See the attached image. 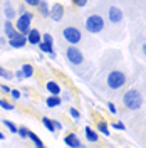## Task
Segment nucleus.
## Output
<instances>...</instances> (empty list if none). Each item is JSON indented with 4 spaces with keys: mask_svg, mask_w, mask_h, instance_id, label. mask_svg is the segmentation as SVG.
Wrapping results in <instances>:
<instances>
[{
    "mask_svg": "<svg viewBox=\"0 0 146 148\" xmlns=\"http://www.w3.org/2000/svg\"><path fill=\"white\" fill-rule=\"evenodd\" d=\"M143 103H145V98H143V94L138 91L136 88H131V89H128V91L123 94V104L129 111L141 110Z\"/></svg>",
    "mask_w": 146,
    "mask_h": 148,
    "instance_id": "nucleus-1",
    "label": "nucleus"
},
{
    "mask_svg": "<svg viewBox=\"0 0 146 148\" xmlns=\"http://www.w3.org/2000/svg\"><path fill=\"white\" fill-rule=\"evenodd\" d=\"M128 83V76L124 71H121V69H113L108 73V77H106V84H108V88L113 89V91H118L121 88H124Z\"/></svg>",
    "mask_w": 146,
    "mask_h": 148,
    "instance_id": "nucleus-2",
    "label": "nucleus"
},
{
    "mask_svg": "<svg viewBox=\"0 0 146 148\" xmlns=\"http://www.w3.org/2000/svg\"><path fill=\"white\" fill-rule=\"evenodd\" d=\"M84 27H86V30L89 34H99L106 27V20L99 14H91V15H87L86 20H84Z\"/></svg>",
    "mask_w": 146,
    "mask_h": 148,
    "instance_id": "nucleus-3",
    "label": "nucleus"
},
{
    "mask_svg": "<svg viewBox=\"0 0 146 148\" xmlns=\"http://www.w3.org/2000/svg\"><path fill=\"white\" fill-rule=\"evenodd\" d=\"M32 20H34V14L32 12H27L24 15H18L17 20L14 22V27H15V30H17L18 34L27 36L29 30L32 29Z\"/></svg>",
    "mask_w": 146,
    "mask_h": 148,
    "instance_id": "nucleus-4",
    "label": "nucleus"
},
{
    "mask_svg": "<svg viewBox=\"0 0 146 148\" xmlns=\"http://www.w3.org/2000/svg\"><path fill=\"white\" fill-rule=\"evenodd\" d=\"M62 37H64V40L69 46L77 47V44H81L82 40V32L74 25H67V27L62 29Z\"/></svg>",
    "mask_w": 146,
    "mask_h": 148,
    "instance_id": "nucleus-5",
    "label": "nucleus"
},
{
    "mask_svg": "<svg viewBox=\"0 0 146 148\" xmlns=\"http://www.w3.org/2000/svg\"><path fill=\"white\" fill-rule=\"evenodd\" d=\"M64 56H65V61H67L71 66H81L82 62H84V54H82V51L79 49V47L69 46L67 49H65Z\"/></svg>",
    "mask_w": 146,
    "mask_h": 148,
    "instance_id": "nucleus-6",
    "label": "nucleus"
},
{
    "mask_svg": "<svg viewBox=\"0 0 146 148\" xmlns=\"http://www.w3.org/2000/svg\"><path fill=\"white\" fill-rule=\"evenodd\" d=\"M7 44L12 49H22V47H25V44H27V37L18 34L17 30H15L10 37H7Z\"/></svg>",
    "mask_w": 146,
    "mask_h": 148,
    "instance_id": "nucleus-7",
    "label": "nucleus"
},
{
    "mask_svg": "<svg viewBox=\"0 0 146 148\" xmlns=\"http://www.w3.org/2000/svg\"><path fill=\"white\" fill-rule=\"evenodd\" d=\"M123 18H124V14H123V10L119 7H109V10H108V22L109 24L119 25L123 22Z\"/></svg>",
    "mask_w": 146,
    "mask_h": 148,
    "instance_id": "nucleus-8",
    "label": "nucleus"
},
{
    "mask_svg": "<svg viewBox=\"0 0 146 148\" xmlns=\"http://www.w3.org/2000/svg\"><path fill=\"white\" fill-rule=\"evenodd\" d=\"M64 15H65L64 5H62L61 2H54V3L50 5V17L49 18H52L54 22H61V20L64 18Z\"/></svg>",
    "mask_w": 146,
    "mask_h": 148,
    "instance_id": "nucleus-9",
    "label": "nucleus"
},
{
    "mask_svg": "<svg viewBox=\"0 0 146 148\" xmlns=\"http://www.w3.org/2000/svg\"><path fill=\"white\" fill-rule=\"evenodd\" d=\"M64 143L67 148H84L81 138L77 136V133H72V131H69L64 136Z\"/></svg>",
    "mask_w": 146,
    "mask_h": 148,
    "instance_id": "nucleus-10",
    "label": "nucleus"
},
{
    "mask_svg": "<svg viewBox=\"0 0 146 148\" xmlns=\"http://www.w3.org/2000/svg\"><path fill=\"white\" fill-rule=\"evenodd\" d=\"M27 44L29 46H39L40 42H42V34H40V30L35 27H32L30 30H29L27 36Z\"/></svg>",
    "mask_w": 146,
    "mask_h": 148,
    "instance_id": "nucleus-11",
    "label": "nucleus"
},
{
    "mask_svg": "<svg viewBox=\"0 0 146 148\" xmlns=\"http://www.w3.org/2000/svg\"><path fill=\"white\" fill-rule=\"evenodd\" d=\"M46 91L49 92V96H61L62 88H61V84L57 83V81L49 79V81H46Z\"/></svg>",
    "mask_w": 146,
    "mask_h": 148,
    "instance_id": "nucleus-12",
    "label": "nucleus"
},
{
    "mask_svg": "<svg viewBox=\"0 0 146 148\" xmlns=\"http://www.w3.org/2000/svg\"><path fill=\"white\" fill-rule=\"evenodd\" d=\"M3 15H5V20H10V22H15L18 17L17 9L10 3V2H5V9H3Z\"/></svg>",
    "mask_w": 146,
    "mask_h": 148,
    "instance_id": "nucleus-13",
    "label": "nucleus"
},
{
    "mask_svg": "<svg viewBox=\"0 0 146 148\" xmlns=\"http://www.w3.org/2000/svg\"><path fill=\"white\" fill-rule=\"evenodd\" d=\"M84 135H86V140L89 143H98L99 141V133L91 126H84Z\"/></svg>",
    "mask_w": 146,
    "mask_h": 148,
    "instance_id": "nucleus-14",
    "label": "nucleus"
},
{
    "mask_svg": "<svg viewBox=\"0 0 146 148\" xmlns=\"http://www.w3.org/2000/svg\"><path fill=\"white\" fill-rule=\"evenodd\" d=\"M37 12L40 14L42 18H49L50 17V3H49L47 0H42V2L39 3V7H37Z\"/></svg>",
    "mask_w": 146,
    "mask_h": 148,
    "instance_id": "nucleus-15",
    "label": "nucleus"
},
{
    "mask_svg": "<svg viewBox=\"0 0 146 148\" xmlns=\"http://www.w3.org/2000/svg\"><path fill=\"white\" fill-rule=\"evenodd\" d=\"M96 131H98L99 135H102V136H108V138L111 136V128H109V125H108V121H104V120L98 121Z\"/></svg>",
    "mask_w": 146,
    "mask_h": 148,
    "instance_id": "nucleus-16",
    "label": "nucleus"
},
{
    "mask_svg": "<svg viewBox=\"0 0 146 148\" xmlns=\"http://www.w3.org/2000/svg\"><path fill=\"white\" fill-rule=\"evenodd\" d=\"M61 104H62L61 96H47L46 98V106L47 108H50V110H54V108L61 106Z\"/></svg>",
    "mask_w": 146,
    "mask_h": 148,
    "instance_id": "nucleus-17",
    "label": "nucleus"
},
{
    "mask_svg": "<svg viewBox=\"0 0 146 148\" xmlns=\"http://www.w3.org/2000/svg\"><path fill=\"white\" fill-rule=\"evenodd\" d=\"M20 71L24 74V79H30L34 76V66L29 64V62H24V64L20 66Z\"/></svg>",
    "mask_w": 146,
    "mask_h": 148,
    "instance_id": "nucleus-18",
    "label": "nucleus"
},
{
    "mask_svg": "<svg viewBox=\"0 0 146 148\" xmlns=\"http://www.w3.org/2000/svg\"><path fill=\"white\" fill-rule=\"evenodd\" d=\"M42 125H44V128L47 130V131H50V133H55L57 130H55V126H54V120L52 118H49V116H42Z\"/></svg>",
    "mask_w": 146,
    "mask_h": 148,
    "instance_id": "nucleus-19",
    "label": "nucleus"
},
{
    "mask_svg": "<svg viewBox=\"0 0 146 148\" xmlns=\"http://www.w3.org/2000/svg\"><path fill=\"white\" fill-rule=\"evenodd\" d=\"M15 32V27H14V22H10V20H5V24H3V36L5 37H10L12 34Z\"/></svg>",
    "mask_w": 146,
    "mask_h": 148,
    "instance_id": "nucleus-20",
    "label": "nucleus"
},
{
    "mask_svg": "<svg viewBox=\"0 0 146 148\" xmlns=\"http://www.w3.org/2000/svg\"><path fill=\"white\" fill-rule=\"evenodd\" d=\"M42 42H44L47 47H50V49H55V47H54V37H52V34H49V32H44V34H42Z\"/></svg>",
    "mask_w": 146,
    "mask_h": 148,
    "instance_id": "nucleus-21",
    "label": "nucleus"
},
{
    "mask_svg": "<svg viewBox=\"0 0 146 148\" xmlns=\"http://www.w3.org/2000/svg\"><path fill=\"white\" fill-rule=\"evenodd\" d=\"M0 108H2L3 111H14L15 110L14 103H10L9 99H5V98H0Z\"/></svg>",
    "mask_w": 146,
    "mask_h": 148,
    "instance_id": "nucleus-22",
    "label": "nucleus"
},
{
    "mask_svg": "<svg viewBox=\"0 0 146 148\" xmlns=\"http://www.w3.org/2000/svg\"><path fill=\"white\" fill-rule=\"evenodd\" d=\"M3 126L9 130L10 133H14V135H17L18 133V126L14 123V121H10V120H3Z\"/></svg>",
    "mask_w": 146,
    "mask_h": 148,
    "instance_id": "nucleus-23",
    "label": "nucleus"
},
{
    "mask_svg": "<svg viewBox=\"0 0 146 148\" xmlns=\"http://www.w3.org/2000/svg\"><path fill=\"white\" fill-rule=\"evenodd\" d=\"M69 114H71V118H72L76 123H79V120H81V111L77 110V108L71 106V108H69Z\"/></svg>",
    "mask_w": 146,
    "mask_h": 148,
    "instance_id": "nucleus-24",
    "label": "nucleus"
},
{
    "mask_svg": "<svg viewBox=\"0 0 146 148\" xmlns=\"http://www.w3.org/2000/svg\"><path fill=\"white\" fill-rule=\"evenodd\" d=\"M61 99H62V103H71L72 101V92L69 91V89L62 91L61 92Z\"/></svg>",
    "mask_w": 146,
    "mask_h": 148,
    "instance_id": "nucleus-25",
    "label": "nucleus"
},
{
    "mask_svg": "<svg viewBox=\"0 0 146 148\" xmlns=\"http://www.w3.org/2000/svg\"><path fill=\"white\" fill-rule=\"evenodd\" d=\"M109 128L118 130V131H124V130H126V125H124L123 121H114V123H111L109 125Z\"/></svg>",
    "mask_w": 146,
    "mask_h": 148,
    "instance_id": "nucleus-26",
    "label": "nucleus"
},
{
    "mask_svg": "<svg viewBox=\"0 0 146 148\" xmlns=\"http://www.w3.org/2000/svg\"><path fill=\"white\" fill-rule=\"evenodd\" d=\"M20 138L27 140V135H29V128L27 126H18V133H17Z\"/></svg>",
    "mask_w": 146,
    "mask_h": 148,
    "instance_id": "nucleus-27",
    "label": "nucleus"
},
{
    "mask_svg": "<svg viewBox=\"0 0 146 148\" xmlns=\"http://www.w3.org/2000/svg\"><path fill=\"white\" fill-rule=\"evenodd\" d=\"M72 5L77 9H84V7H87V0H72Z\"/></svg>",
    "mask_w": 146,
    "mask_h": 148,
    "instance_id": "nucleus-28",
    "label": "nucleus"
},
{
    "mask_svg": "<svg viewBox=\"0 0 146 148\" xmlns=\"http://www.w3.org/2000/svg\"><path fill=\"white\" fill-rule=\"evenodd\" d=\"M2 79H5V81H14L15 77H14V71H9V69H5V73L2 76Z\"/></svg>",
    "mask_w": 146,
    "mask_h": 148,
    "instance_id": "nucleus-29",
    "label": "nucleus"
},
{
    "mask_svg": "<svg viewBox=\"0 0 146 148\" xmlns=\"http://www.w3.org/2000/svg\"><path fill=\"white\" fill-rule=\"evenodd\" d=\"M10 96H12L14 99H20V98H22V92H20V89H17V88H12Z\"/></svg>",
    "mask_w": 146,
    "mask_h": 148,
    "instance_id": "nucleus-30",
    "label": "nucleus"
},
{
    "mask_svg": "<svg viewBox=\"0 0 146 148\" xmlns=\"http://www.w3.org/2000/svg\"><path fill=\"white\" fill-rule=\"evenodd\" d=\"M39 3H40V0H25V2H24V5H25V7H39Z\"/></svg>",
    "mask_w": 146,
    "mask_h": 148,
    "instance_id": "nucleus-31",
    "label": "nucleus"
},
{
    "mask_svg": "<svg viewBox=\"0 0 146 148\" xmlns=\"http://www.w3.org/2000/svg\"><path fill=\"white\" fill-rule=\"evenodd\" d=\"M108 111H109L111 114H116V113H118V108H116V104H114L113 101L108 103Z\"/></svg>",
    "mask_w": 146,
    "mask_h": 148,
    "instance_id": "nucleus-32",
    "label": "nucleus"
},
{
    "mask_svg": "<svg viewBox=\"0 0 146 148\" xmlns=\"http://www.w3.org/2000/svg\"><path fill=\"white\" fill-rule=\"evenodd\" d=\"M27 12H29V10H27V7H25L24 3H20V5L17 7V14H18V15H24V14H27Z\"/></svg>",
    "mask_w": 146,
    "mask_h": 148,
    "instance_id": "nucleus-33",
    "label": "nucleus"
},
{
    "mask_svg": "<svg viewBox=\"0 0 146 148\" xmlns=\"http://www.w3.org/2000/svg\"><path fill=\"white\" fill-rule=\"evenodd\" d=\"M14 77H15V81H24V74H22V71H20V69L14 71Z\"/></svg>",
    "mask_w": 146,
    "mask_h": 148,
    "instance_id": "nucleus-34",
    "label": "nucleus"
},
{
    "mask_svg": "<svg viewBox=\"0 0 146 148\" xmlns=\"http://www.w3.org/2000/svg\"><path fill=\"white\" fill-rule=\"evenodd\" d=\"M0 91L2 92H5V94H10V91H12V88H9V86H7V84H0Z\"/></svg>",
    "mask_w": 146,
    "mask_h": 148,
    "instance_id": "nucleus-35",
    "label": "nucleus"
},
{
    "mask_svg": "<svg viewBox=\"0 0 146 148\" xmlns=\"http://www.w3.org/2000/svg\"><path fill=\"white\" fill-rule=\"evenodd\" d=\"M54 126H55V130H57V131H62V130H64L62 123H61V121H57V120H54Z\"/></svg>",
    "mask_w": 146,
    "mask_h": 148,
    "instance_id": "nucleus-36",
    "label": "nucleus"
},
{
    "mask_svg": "<svg viewBox=\"0 0 146 148\" xmlns=\"http://www.w3.org/2000/svg\"><path fill=\"white\" fill-rule=\"evenodd\" d=\"M20 92H22V96H25V98H29V89H27V88L20 89Z\"/></svg>",
    "mask_w": 146,
    "mask_h": 148,
    "instance_id": "nucleus-37",
    "label": "nucleus"
},
{
    "mask_svg": "<svg viewBox=\"0 0 146 148\" xmlns=\"http://www.w3.org/2000/svg\"><path fill=\"white\" fill-rule=\"evenodd\" d=\"M3 44H7V37L3 36V37H0V47L3 46Z\"/></svg>",
    "mask_w": 146,
    "mask_h": 148,
    "instance_id": "nucleus-38",
    "label": "nucleus"
},
{
    "mask_svg": "<svg viewBox=\"0 0 146 148\" xmlns=\"http://www.w3.org/2000/svg\"><path fill=\"white\" fill-rule=\"evenodd\" d=\"M141 51H143V54L146 56V42H143V46H141Z\"/></svg>",
    "mask_w": 146,
    "mask_h": 148,
    "instance_id": "nucleus-39",
    "label": "nucleus"
},
{
    "mask_svg": "<svg viewBox=\"0 0 146 148\" xmlns=\"http://www.w3.org/2000/svg\"><path fill=\"white\" fill-rule=\"evenodd\" d=\"M3 73H5V67H3V66H0V77L3 76Z\"/></svg>",
    "mask_w": 146,
    "mask_h": 148,
    "instance_id": "nucleus-40",
    "label": "nucleus"
},
{
    "mask_svg": "<svg viewBox=\"0 0 146 148\" xmlns=\"http://www.w3.org/2000/svg\"><path fill=\"white\" fill-rule=\"evenodd\" d=\"M2 140H5V135H3V133L0 131V141H2Z\"/></svg>",
    "mask_w": 146,
    "mask_h": 148,
    "instance_id": "nucleus-41",
    "label": "nucleus"
},
{
    "mask_svg": "<svg viewBox=\"0 0 146 148\" xmlns=\"http://www.w3.org/2000/svg\"><path fill=\"white\" fill-rule=\"evenodd\" d=\"M145 140H146V136H145Z\"/></svg>",
    "mask_w": 146,
    "mask_h": 148,
    "instance_id": "nucleus-42",
    "label": "nucleus"
},
{
    "mask_svg": "<svg viewBox=\"0 0 146 148\" xmlns=\"http://www.w3.org/2000/svg\"><path fill=\"white\" fill-rule=\"evenodd\" d=\"M0 51H2V49H0Z\"/></svg>",
    "mask_w": 146,
    "mask_h": 148,
    "instance_id": "nucleus-43",
    "label": "nucleus"
}]
</instances>
